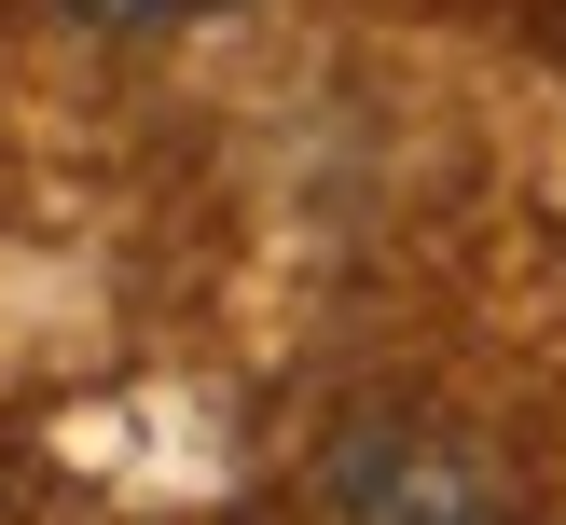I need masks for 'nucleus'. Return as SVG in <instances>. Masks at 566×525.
<instances>
[{
  "mask_svg": "<svg viewBox=\"0 0 566 525\" xmlns=\"http://www.w3.org/2000/svg\"><path fill=\"white\" fill-rule=\"evenodd\" d=\"M70 28H97V42H153V28H208V14H235V0H55Z\"/></svg>",
  "mask_w": 566,
  "mask_h": 525,
  "instance_id": "obj_2",
  "label": "nucleus"
},
{
  "mask_svg": "<svg viewBox=\"0 0 566 525\" xmlns=\"http://www.w3.org/2000/svg\"><path fill=\"white\" fill-rule=\"evenodd\" d=\"M332 512L346 525H525L470 442L415 429V414H346L332 429Z\"/></svg>",
  "mask_w": 566,
  "mask_h": 525,
  "instance_id": "obj_1",
  "label": "nucleus"
}]
</instances>
